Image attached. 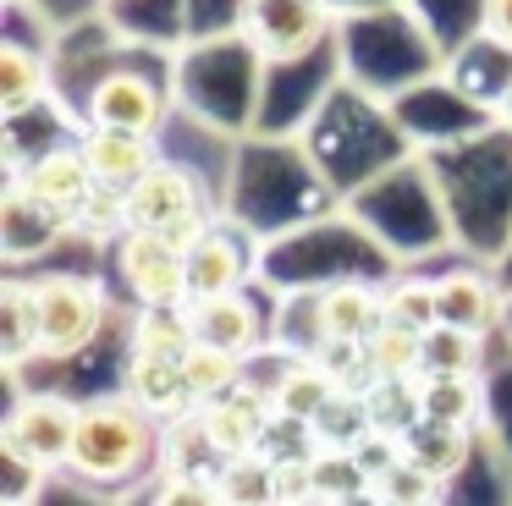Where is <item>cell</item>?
Masks as SVG:
<instances>
[{
  "instance_id": "cell-17",
  "label": "cell",
  "mask_w": 512,
  "mask_h": 506,
  "mask_svg": "<svg viewBox=\"0 0 512 506\" xmlns=\"http://www.w3.org/2000/svg\"><path fill=\"white\" fill-rule=\"evenodd\" d=\"M45 94H50V61L28 44L6 39L0 44V110H6V121H23L34 105H45Z\"/></svg>"
},
{
  "instance_id": "cell-13",
  "label": "cell",
  "mask_w": 512,
  "mask_h": 506,
  "mask_svg": "<svg viewBox=\"0 0 512 506\" xmlns=\"http://www.w3.org/2000/svg\"><path fill=\"white\" fill-rule=\"evenodd\" d=\"M314 325L331 341H375L380 330H386V286H369V281L325 286V292L314 297Z\"/></svg>"
},
{
  "instance_id": "cell-11",
  "label": "cell",
  "mask_w": 512,
  "mask_h": 506,
  "mask_svg": "<svg viewBox=\"0 0 512 506\" xmlns=\"http://www.w3.org/2000/svg\"><path fill=\"white\" fill-rule=\"evenodd\" d=\"M12 182H23V193L28 198H39L45 209H56V215H78L83 204H89V193L100 182L89 176V165H83V154H78V143L72 149H45V154H34L28 165H12Z\"/></svg>"
},
{
  "instance_id": "cell-6",
  "label": "cell",
  "mask_w": 512,
  "mask_h": 506,
  "mask_svg": "<svg viewBox=\"0 0 512 506\" xmlns=\"http://www.w3.org/2000/svg\"><path fill=\"white\" fill-rule=\"evenodd\" d=\"M78 418L83 407L67 402L56 391H34V396H17L6 424H0V446L12 457H28L39 468H67L72 457V440H78Z\"/></svg>"
},
{
  "instance_id": "cell-10",
  "label": "cell",
  "mask_w": 512,
  "mask_h": 506,
  "mask_svg": "<svg viewBox=\"0 0 512 506\" xmlns=\"http://www.w3.org/2000/svg\"><path fill=\"white\" fill-rule=\"evenodd\" d=\"M188 319H193V341H199V347H215L237 363H248L259 352V341H265V319H259V303L248 292L188 303Z\"/></svg>"
},
{
  "instance_id": "cell-15",
  "label": "cell",
  "mask_w": 512,
  "mask_h": 506,
  "mask_svg": "<svg viewBox=\"0 0 512 506\" xmlns=\"http://www.w3.org/2000/svg\"><path fill=\"white\" fill-rule=\"evenodd\" d=\"M122 396H133V402L144 407L149 418H160V424H171V418H182V413H199V407L188 402L182 363H171V358H138V352H133Z\"/></svg>"
},
{
  "instance_id": "cell-23",
  "label": "cell",
  "mask_w": 512,
  "mask_h": 506,
  "mask_svg": "<svg viewBox=\"0 0 512 506\" xmlns=\"http://www.w3.org/2000/svg\"><path fill=\"white\" fill-rule=\"evenodd\" d=\"M215 490H221V501H226V506H281L276 462H270L265 451L221 462V473H215Z\"/></svg>"
},
{
  "instance_id": "cell-33",
  "label": "cell",
  "mask_w": 512,
  "mask_h": 506,
  "mask_svg": "<svg viewBox=\"0 0 512 506\" xmlns=\"http://www.w3.org/2000/svg\"><path fill=\"white\" fill-rule=\"evenodd\" d=\"M149 506H226L221 501V490H215V479H160V490H155V501Z\"/></svg>"
},
{
  "instance_id": "cell-14",
  "label": "cell",
  "mask_w": 512,
  "mask_h": 506,
  "mask_svg": "<svg viewBox=\"0 0 512 506\" xmlns=\"http://www.w3.org/2000/svg\"><path fill=\"white\" fill-rule=\"evenodd\" d=\"M72 237V220L45 209L39 198L23 193V182L6 176V198H0V242H6V259L23 264L34 253H45L50 242H67Z\"/></svg>"
},
{
  "instance_id": "cell-31",
  "label": "cell",
  "mask_w": 512,
  "mask_h": 506,
  "mask_svg": "<svg viewBox=\"0 0 512 506\" xmlns=\"http://www.w3.org/2000/svg\"><path fill=\"white\" fill-rule=\"evenodd\" d=\"M386 325H402L413 336H430L441 325V308H435V281H397L386 286Z\"/></svg>"
},
{
  "instance_id": "cell-20",
  "label": "cell",
  "mask_w": 512,
  "mask_h": 506,
  "mask_svg": "<svg viewBox=\"0 0 512 506\" xmlns=\"http://www.w3.org/2000/svg\"><path fill=\"white\" fill-rule=\"evenodd\" d=\"M419 380H424V374H419ZM419 380H375L364 391L369 429H375V435L408 440L413 429L424 424V391H419Z\"/></svg>"
},
{
  "instance_id": "cell-2",
  "label": "cell",
  "mask_w": 512,
  "mask_h": 506,
  "mask_svg": "<svg viewBox=\"0 0 512 506\" xmlns=\"http://www.w3.org/2000/svg\"><path fill=\"white\" fill-rule=\"evenodd\" d=\"M28 297H34V319H39V358L61 363L78 358L83 347H94L105 330V286L94 275H72V270H50L28 281Z\"/></svg>"
},
{
  "instance_id": "cell-16",
  "label": "cell",
  "mask_w": 512,
  "mask_h": 506,
  "mask_svg": "<svg viewBox=\"0 0 512 506\" xmlns=\"http://www.w3.org/2000/svg\"><path fill=\"white\" fill-rule=\"evenodd\" d=\"M435 308H441V325H457V330H474L485 336L490 325L501 319V292L474 270H452L435 281Z\"/></svg>"
},
{
  "instance_id": "cell-18",
  "label": "cell",
  "mask_w": 512,
  "mask_h": 506,
  "mask_svg": "<svg viewBox=\"0 0 512 506\" xmlns=\"http://www.w3.org/2000/svg\"><path fill=\"white\" fill-rule=\"evenodd\" d=\"M331 402H336V380L314 358L287 363V369L270 380V413H281V418H303V424H314Z\"/></svg>"
},
{
  "instance_id": "cell-9",
  "label": "cell",
  "mask_w": 512,
  "mask_h": 506,
  "mask_svg": "<svg viewBox=\"0 0 512 506\" xmlns=\"http://www.w3.org/2000/svg\"><path fill=\"white\" fill-rule=\"evenodd\" d=\"M199 424L204 435H210L215 457L232 462V457H254L259 446H265V424H270V391L265 385H237V391H226L221 402L199 407Z\"/></svg>"
},
{
  "instance_id": "cell-5",
  "label": "cell",
  "mask_w": 512,
  "mask_h": 506,
  "mask_svg": "<svg viewBox=\"0 0 512 506\" xmlns=\"http://www.w3.org/2000/svg\"><path fill=\"white\" fill-rule=\"evenodd\" d=\"M237 28L259 61H298L331 28V0H243Z\"/></svg>"
},
{
  "instance_id": "cell-38",
  "label": "cell",
  "mask_w": 512,
  "mask_h": 506,
  "mask_svg": "<svg viewBox=\"0 0 512 506\" xmlns=\"http://www.w3.org/2000/svg\"><path fill=\"white\" fill-rule=\"evenodd\" d=\"M6 6H17V0H6Z\"/></svg>"
},
{
  "instance_id": "cell-19",
  "label": "cell",
  "mask_w": 512,
  "mask_h": 506,
  "mask_svg": "<svg viewBox=\"0 0 512 506\" xmlns=\"http://www.w3.org/2000/svg\"><path fill=\"white\" fill-rule=\"evenodd\" d=\"M28 358H39V319H34V297H28L23 275L0 281V369L17 374Z\"/></svg>"
},
{
  "instance_id": "cell-37",
  "label": "cell",
  "mask_w": 512,
  "mask_h": 506,
  "mask_svg": "<svg viewBox=\"0 0 512 506\" xmlns=\"http://www.w3.org/2000/svg\"><path fill=\"white\" fill-rule=\"evenodd\" d=\"M419 506H441V501H419Z\"/></svg>"
},
{
  "instance_id": "cell-3",
  "label": "cell",
  "mask_w": 512,
  "mask_h": 506,
  "mask_svg": "<svg viewBox=\"0 0 512 506\" xmlns=\"http://www.w3.org/2000/svg\"><path fill=\"white\" fill-rule=\"evenodd\" d=\"M127 220H133V231H155V237H171V242H182V248H193V242L215 226L199 176L177 160H160L155 171L127 193Z\"/></svg>"
},
{
  "instance_id": "cell-21",
  "label": "cell",
  "mask_w": 512,
  "mask_h": 506,
  "mask_svg": "<svg viewBox=\"0 0 512 506\" xmlns=\"http://www.w3.org/2000/svg\"><path fill=\"white\" fill-rule=\"evenodd\" d=\"M468 446H474L468 424H435V418H424V424L402 440V451H408L424 473H435V479H452L468 462Z\"/></svg>"
},
{
  "instance_id": "cell-4",
  "label": "cell",
  "mask_w": 512,
  "mask_h": 506,
  "mask_svg": "<svg viewBox=\"0 0 512 506\" xmlns=\"http://www.w3.org/2000/svg\"><path fill=\"white\" fill-rule=\"evenodd\" d=\"M116 275L138 308H188V248L155 231H127L111 248Z\"/></svg>"
},
{
  "instance_id": "cell-29",
  "label": "cell",
  "mask_w": 512,
  "mask_h": 506,
  "mask_svg": "<svg viewBox=\"0 0 512 506\" xmlns=\"http://www.w3.org/2000/svg\"><path fill=\"white\" fill-rule=\"evenodd\" d=\"M127 231H133V220H127V193H116V187H94L89 204L72 215V237H83V242H105V248H116Z\"/></svg>"
},
{
  "instance_id": "cell-24",
  "label": "cell",
  "mask_w": 512,
  "mask_h": 506,
  "mask_svg": "<svg viewBox=\"0 0 512 506\" xmlns=\"http://www.w3.org/2000/svg\"><path fill=\"white\" fill-rule=\"evenodd\" d=\"M424 418L435 424H474L479 407H485V391H479V374H424Z\"/></svg>"
},
{
  "instance_id": "cell-27",
  "label": "cell",
  "mask_w": 512,
  "mask_h": 506,
  "mask_svg": "<svg viewBox=\"0 0 512 506\" xmlns=\"http://www.w3.org/2000/svg\"><path fill=\"white\" fill-rule=\"evenodd\" d=\"M369 501L375 506H419V501H441V479L435 473H424L419 462L402 451L391 468L375 473V484H369Z\"/></svg>"
},
{
  "instance_id": "cell-34",
  "label": "cell",
  "mask_w": 512,
  "mask_h": 506,
  "mask_svg": "<svg viewBox=\"0 0 512 506\" xmlns=\"http://www.w3.org/2000/svg\"><path fill=\"white\" fill-rule=\"evenodd\" d=\"M276 490H281V506H314V457L276 462Z\"/></svg>"
},
{
  "instance_id": "cell-25",
  "label": "cell",
  "mask_w": 512,
  "mask_h": 506,
  "mask_svg": "<svg viewBox=\"0 0 512 506\" xmlns=\"http://www.w3.org/2000/svg\"><path fill=\"white\" fill-rule=\"evenodd\" d=\"M353 501H369V468L353 451L320 446V457H314V506H353Z\"/></svg>"
},
{
  "instance_id": "cell-8",
  "label": "cell",
  "mask_w": 512,
  "mask_h": 506,
  "mask_svg": "<svg viewBox=\"0 0 512 506\" xmlns=\"http://www.w3.org/2000/svg\"><path fill=\"white\" fill-rule=\"evenodd\" d=\"M248 270H254V248H248V237L237 226H226V220H215V226L188 248V303L243 292Z\"/></svg>"
},
{
  "instance_id": "cell-22",
  "label": "cell",
  "mask_w": 512,
  "mask_h": 506,
  "mask_svg": "<svg viewBox=\"0 0 512 506\" xmlns=\"http://www.w3.org/2000/svg\"><path fill=\"white\" fill-rule=\"evenodd\" d=\"M133 352H138V358H171V363H182L193 352V319H188V308H138V319H133Z\"/></svg>"
},
{
  "instance_id": "cell-12",
  "label": "cell",
  "mask_w": 512,
  "mask_h": 506,
  "mask_svg": "<svg viewBox=\"0 0 512 506\" xmlns=\"http://www.w3.org/2000/svg\"><path fill=\"white\" fill-rule=\"evenodd\" d=\"M78 154H83V165H89L94 182L116 187V193H133V187L160 165L155 138H138V132H111V127H83Z\"/></svg>"
},
{
  "instance_id": "cell-7",
  "label": "cell",
  "mask_w": 512,
  "mask_h": 506,
  "mask_svg": "<svg viewBox=\"0 0 512 506\" xmlns=\"http://www.w3.org/2000/svg\"><path fill=\"white\" fill-rule=\"evenodd\" d=\"M160 121H166V94H160L144 72H133V66L105 72L100 83L89 88V116H83V127H111V132L155 138Z\"/></svg>"
},
{
  "instance_id": "cell-36",
  "label": "cell",
  "mask_w": 512,
  "mask_h": 506,
  "mask_svg": "<svg viewBox=\"0 0 512 506\" xmlns=\"http://www.w3.org/2000/svg\"><path fill=\"white\" fill-rule=\"evenodd\" d=\"M496 121L512 127V72H507V83H501V94H496Z\"/></svg>"
},
{
  "instance_id": "cell-35",
  "label": "cell",
  "mask_w": 512,
  "mask_h": 506,
  "mask_svg": "<svg viewBox=\"0 0 512 506\" xmlns=\"http://www.w3.org/2000/svg\"><path fill=\"white\" fill-rule=\"evenodd\" d=\"M479 22H485V39H490V44H501V50L512 55V0H485Z\"/></svg>"
},
{
  "instance_id": "cell-26",
  "label": "cell",
  "mask_w": 512,
  "mask_h": 506,
  "mask_svg": "<svg viewBox=\"0 0 512 506\" xmlns=\"http://www.w3.org/2000/svg\"><path fill=\"white\" fill-rule=\"evenodd\" d=\"M182 380H188V402L193 407H210V402H221L226 391H237V385H243V363L193 341V352L182 358Z\"/></svg>"
},
{
  "instance_id": "cell-32",
  "label": "cell",
  "mask_w": 512,
  "mask_h": 506,
  "mask_svg": "<svg viewBox=\"0 0 512 506\" xmlns=\"http://www.w3.org/2000/svg\"><path fill=\"white\" fill-rule=\"evenodd\" d=\"M265 451L270 462H292V457H320V429L314 424H303V418H281V413H270V424H265Z\"/></svg>"
},
{
  "instance_id": "cell-30",
  "label": "cell",
  "mask_w": 512,
  "mask_h": 506,
  "mask_svg": "<svg viewBox=\"0 0 512 506\" xmlns=\"http://www.w3.org/2000/svg\"><path fill=\"white\" fill-rule=\"evenodd\" d=\"M369 369H375V380H419L424 374V336H413L402 325H386L369 341Z\"/></svg>"
},
{
  "instance_id": "cell-1",
  "label": "cell",
  "mask_w": 512,
  "mask_h": 506,
  "mask_svg": "<svg viewBox=\"0 0 512 506\" xmlns=\"http://www.w3.org/2000/svg\"><path fill=\"white\" fill-rule=\"evenodd\" d=\"M160 457V418H149L133 396H100L83 402L78 440H72L67 468L89 484H122L138 479L149 462Z\"/></svg>"
},
{
  "instance_id": "cell-28",
  "label": "cell",
  "mask_w": 512,
  "mask_h": 506,
  "mask_svg": "<svg viewBox=\"0 0 512 506\" xmlns=\"http://www.w3.org/2000/svg\"><path fill=\"white\" fill-rule=\"evenodd\" d=\"M485 363V336L457 325H435L424 336V374H479Z\"/></svg>"
}]
</instances>
